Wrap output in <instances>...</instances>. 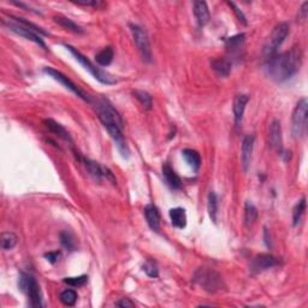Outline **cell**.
<instances>
[{
  "label": "cell",
  "mask_w": 308,
  "mask_h": 308,
  "mask_svg": "<svg viewBox=\"0 0 308 308\" xmlns=\"http://www.w3.org/2000/svg\"><path fill=\"white\" fill-rule=\"evenodd\" d=\"M75 4L82 5V6H95L98 7L99 5H102V2L96 1V0H92V1H74Z\"/></svg>",
  "instance_id": "40"
},
{
  "label": "cell",
  "mask_w": 308,
  "mask_h": 308,
  "mask_svg": "<svg viewBox=\"0 0 308 308\" xmlns=\"http://www.w3.org/2000/svg\"><path fill=\"white\" fill-rule=\"evenodd\" d=\"M143 212H145V217L148 227L153 231H155V233H158V231L160 230V213L158 207L153 204H149L145 207Z\"/></svg>",
  "instance_id": "16"
},
{
  "label": "cell",
  "mask_w": 308,
  "mask_h": 308,
  "mask_svg": "<svg viewBox=\"0 0 308 308\" xmlns=\"http://www.w3.org/2000/svg\"><path fill=\"white\" fill-rule=\"evenodd\" d=\"M113 57H114L113 48L112 47L107 46L95 54V61L100 66H108L111 63H112Z\"/></svg>",
  "instance_id": "24"
},
{
  "label": "cell",
  "mask_w": 308,
  "mask_h": 308,
  "mask_svg": "<svg viewBox=\"0 0 308 308\" xmlns=\"http://www.w3.org/2000/svg\"><path fill=\"white\" fill-rule=\"evenodd\" d=\"M161 171H163V177L164 181L166 182V184L171 188V189H180L182 187V180L181 177L176 174V171L169 164H164L163 168H161Z\"/></svg>",
  "instance_id": "18"
},
{
  "label": "cell",
  "mask_w": 308,
  "mask_h": 308,
  "mask_svg": "<svg viewBox=\"0 0 308 308\" xmlns=\"http://www.w3.org/2000/svg\"><path fill=\"white\" fill-rule=\"evenodd\" d=\"M60 301L61 304L65 305V306L69 307L75 306L76 301H77V293L71 289L64 290V292H61L60 294Z\"/></svg>",
  "instance_id": "31"
},
{
  "label": "cell",
  "mask_w": 308,
  "mask_h": 308,
  "mask_svg": "<svg viewBox=\"0 0 308 308\" xmlns=\"http://www.w3.org/2000/svg\"><path fill=\"white\" fill-rule=\"evenodd\" d=\"M305 211H306V199L302 198L301 200L295 205L294 210H293V225H294V227L300 224Z\"/></svg>",
  "instance_id": "30"
},
{
  "label": "cell",
  "mask_w": 308,
  "mask_h": 308,
  "mask_svg": "<svg viewBox=\"0 0 308 308\" xmlns=\"http://www.w3.org/2000/svg\"><path fill=\"white\" fill-rule=\"evenodd\" d=\"M94 107H95L100 122L104 124V127L106 128L108 134L111 135L114 143H116V147L119 153L122 154L123 158L128 159L130 151H129L124 136H123V119L121 114L112 106L110 101L104 98L96 99Z\"/></svg>",
  "instance_id": "1"
},
{
  "label": "cell",
  "mask_w": 308,
  "mask_h": 308,
  "mask_svg": "<svg viewBox=\"0 0 308 308\" xmlns=\"http://www.w3.org/2000/svg\"><path fill=\"white\" fill-rule=\"evenodd\" d=\"M290 27L287 22L278 23L276 27L272 29L271 34L269 35L268 40H266L265 45L263 48V54L265 55V58H272L274 55L277 54L278 48H280L282 43L284 42V40L287 39V36L289 35Z\"/></svg>",
  "instance_id": "3"
},
{
  "label": "cell",
  "mask_w": 308,
  "mask_h": 308,
  "mask_svg": "<svg viewBox=\"0 0 308 308\" xmlns=\"http://www.w3.org/2000/svg\"><path fill=\"white\" fill-rule=\"evenodd\" d=\"M243 41H245V34H239L236 36L229 37L227 40V48L230 49V51H236L241 47Z\"/></svg>",
  "instance_id": "33"
},
{
  "label": "cell",
  "mask_w": 308,
  "mask_h": 308,
  "mask_svg": "<svg viewBox=\"0 0 308 308\" xmlns=\"http://www.w3.org/2000/svg\"><path fill=\"white\" fill-rule=\"evenodd\" d=\"M231 66H233V64L228 58H216L211 61V67L221 77H228L230 75Z\"/></svg>",
  "instance_id": "19"
},
{
  "label": "cell",
  "mask_w": 308,
  "mask_h": 308,
  "mask_svg": "<svg viewBox=\"0 0 308 308\" xmlns=\"http://www.w3.org/2000/svg\"><path fill=\"white\" fill-rule=\"evenodd\" d=\"M254 136L253 135H247L243 137L242 140V149H241V164L243 171L247 172L248 169L251 168L252 154H253L254 148Z\"/></svg>",
  "instance_id": "13"
},
{
  "label": "cell",
  "mask_w": 308,
  "mask_h": 308,
  "mask_svg": "<svg viewBox=\"0 0 308 308\" xmlns=\"http://www.w3.org/2000/svg\"><path fill=\"white\" fill-rule=\"evenodd\" d=\"M54 22L57 23L58 25H60L61 28H64L65 30L72 31L75 34H82L83 33V29H82L77 23H75L74 20L67 18V17L64 16H57L54 17Z\"/></svg>",
  "instance_id": "23"
},
{
  "label": "cell",
  "mask_w": 308,
  "mask_h": 308,
  "mask_svg": "<svg viewBox=\"0 0 308 308\" xmlns=\"http://www.w3.org/2000/svg\"><path fill=\"white\" fill-rule=\"evenodd\" d=\"M10 18H11V17H10ZM2 23H4V24L6 25V27L10 29L11 31H13L14 34L19 35V36L24 37V39H27V40L33 41V42L36 43V45L41 46V47H42V48H45V49L47 48L45 41L41 39V36H40L39 34H36V33H35V31L30 30V29H29V28L24 27V25L20 24V23L17 22V20H14L13 18H11L10 20H5L4 19V20H2Z\"/></svg>",
  "instance_id": "11"
},
{
  "label": "cell",
  "mask_w": 308,
  "mask_h": 308,
  "mask_svg": "<svg viewBox=\"0 0 308 308\" xmlns=\"http://www.w3.org/2000/svg\"><path fill=\"white\" fill-rule=\"evenodd\" d=\"M88 281V276L82 275L78 276V277H69L64 280V283L67 284V286L71 287H82L87 283Z\"/></svg>",
  "instance_id": "35"
},
{
  "label": "cell",
  "mask_w": 308,
  "mask_h": 308,
  "mask_svg": "<svg viewBox=\"0 0 308 308\" xmlns=\"http://www.w3.org/2000/svg\"><path fill=\"white\" fill-rule=\"evenodd\" d=\"M170 219H171L172 225L175 228L184 229L187 227V215L186 210L182 207H175L171 208L169 212Z\"/></svg>",
  "instance_id": "21"
},
{
  "label": "cell",
  "mask_w": 308,
  "mask_h": 308,
  "mask_svg": "<svg viewBox=\"0 0 308 308\" xmlns=\"http://www.w3.org/2000/svg\"><path fill=\"white\" fill-rule=\"evenodd\" d=\"M307 10H308V2H304L300 10H299V22H305L307 18Z\"/></svg>",
  "instance_id": "37"
},
{
  "label": "cell",
  "mask_w": 308,
  "mask_h": 308,
  "mask_svg": "<svg viewBox=\"0 0 308 308\" xmlns=\"http://www.w3.org/2000/svg\"><path fill=\"white\" fill-rule=\"evenodd\" d=\"M302 65V52L300 47H294L284 53L270 58L266 64V74L278 83L286 82L300 70Z\"/></svg>",
  "instance_id": "2"
},
{
  "label": "cell",
  "mask_w": 308,
  "mask_h": 308,
  "mask_svg": "<svg viewBox=\"0 0 308 308\" xmlns=\"http://www.w3.org/2000/svg\"><path fill=\"white\" fill-rule=\"evenodd\" d=\"M193 11H194L195 18L200 27L206 25L210 22V10L205 1H194L193 2Z\"/></svg>",
  "instance_id": "17"
},
{
  "label": "cell",
  "mask_w": 308,
  "mask_h": 308,
  "mask_svg": "<svg viewBox=\"0 0 308 308\" xmlns=\"http://www.w3.org/2000/svg\"><path fill=\"white\" fill-rule=\"evenodd\" d=\"M249 101V96L246 95V94H237L234 99V118H235V125H236L237 129H240V127L242 125L243 121V114H245L246 106H247Z\"/></svg>",
  "instance_id": "14"
},
{
  "label": "cell",
  "mask_w": 308,
  "mask_h": 308,
  "mask_svg": "<svg viewBox=\"0 0 308 308\" xmlns=\"http://www.w3.org/2000/svg\"><path fill=\"white\" fill-rule=\"evenodd\" d=\"M60 243L64 248L67 249L69 252H75L77 249V241H76L75 236L70 231H61L59 235Z\"/></svg>",
  "instance_id": "25"
},
{
  "label": "cell",
  "mask_w": 308,
  "mask_h": 308,
  "mask_svg": "<svg viewBox=\"0 0 308 308\" xmlns=\"http://www.w3.org/2000/svg\"><path fill=\"white\" fill-rule=\"evenodd\" d=\"M182 155H183V158L186 159L188 165L194 170V171H198V170L200 169L201 157H200V154L195 151V149H192V148L183 149V151H182Z\"/></svg>",
  "instance_id": "22"
},
{
  "label": "cell",
  "mask_w": 308,
  "mask_h": 308,
  "mask_svg": "<svg viewBox=\"0 0 308 308\" xmlns=\"http://www.w3.org/2000/svg\"><path fill=\"white\" fill-rule=\"evenodd\" d=\"M43 124H45V127L48 129L52 134L57 135V136L60 137L61 140L66 141V142H72L70 134L67 133L66 129L64 128L63 125H60L59 123L53 121V119H45Z\"/></svg>",
  "instance_id": "20"
},
{
  "label": "cell",
  "mask_w": 308,
  "mask_h": 308,
  "mask_svg": "<svg viewBox=\"0 0 308 308\" xmlns=\"http://www.w3.org/2000/svg\"><path fill=\"white\" fill-rule=\"evenodd\" d=\"M218 196L215 192H210L207 198V210L210 218L213 223H217V215H218Z\"/></svg>",
  "instance_id": "26"
},
{
  "label": "cell",
  "mask_w": 308,
  "mask_h": 308,
  "mask_svg": "<svg viewBox=\"0 0 308 308\" xmlns=\"http://www.w3.org/2000/svg\"><path fill=\"white\" fill-rule=\"evenodd\" d=\"M265 243H266V246H268V247H271V241H270V239H269L268 229H265Z\"/></svg>",
  "instance_id": "41"
},
{
  "label": "cell",
  "mask_w": 308,
  "mask_h": 308,
  "mask_svg": "<svg viewBox=\"0 0 308 308\" xmlns=\"http://www.w3.org/2000/svg\"><path fill=\"white\" fill-rule=\"evenodd\" d=\"M258 210L257 207L252 204L251 201H247L245 205V224L247 227H251L253 225L258 219Z\"/></svg>",
  "instance_id": "27"
},
{
  "label": "cell",
  "mask_w": 308,
  "mask_h": 308,
  "mask_svg": "<svg viewBox=\"0 0 308 308\" xmlns=\"http://www.w3.org/2000/svg\"><path fill=\"white\" fill-rule=\"evenodd\" d=\"M228 4L230 5L231 8H233L235 14H236V16H237V18H239L240 22H241L242 24L247 25V18H246V16H245V14H243L242 11L236 6V4H235V2H228Z\"/></svg>",
  "instance_id": "36"
},
{
  "label": "cell",
  "mask_w": 308,
  "mask_h": 308,
  "mask_svg": "<svg viewBox=\"0 0 308 308\" xmlns=\"http://www.w3.org/2000/svg\"><path fill=\"white\" fill-rule=\"evenodd\" d=\"M142 269L148 277L157 278L158 276H159V270H158L157 264H155V262H153V260H147V262L143 264Z\"/></svg>",
  "instance_id": "32"
},
{
  "label": "cell",
  "mask_w": 308,
  "mask_h": 308,
  "mask_svg": "<svg viewBox=\"0 0 308 308\" xmlns=\"http://www.w3.org/2000/svg\"><path fill=\"white\" fill-rule=\"evenodd\" d=\"M269 140L272 148H275L278 152H282V148H283V137H282L281 122L278 119H274L271 124H270Z\"/></svg>",
  "instance_id": "15"
},
{
  "label": "cell",
  "mask_w": 308,
  "mask_h": 308,
  "mask_svg": "<svg viewBox=\"0 0 308 308\" xmlns=\"http://www.w3.org/2000/svg\"><path fill=\"white\" fill-rule=\"evenodd\" d=\"M18 286L20 290L27 295L29 305L31 307H42V295H41L40 286L34 276L28 274H20Z\"/></svg>",
  "instance_id": "5"
},
{
  "label": "cell",
  "mask_w": 308,
  "mask_h": 308,
  "mask_svg": "<svg viewBox=\"0 0 308 308\" xmlns=\"http://www.w3.org/2000/svg\"><path fill=\"white\" fill-rule=\"evenodd\" d=\"M77 158L78 160H81L82 163H83L84 168L87 169V171L89 172V175L92 176L94 180L101 182L104 178H106V180L110 181L112 184H116V178H114L112 171L106 168V166H102L99 163H96V161L80 157V155H77Z\"/></svg>",
  "instance_id": "9"
},
{
  "label": "cell",
  "mask_w": 308,
  "mask_h": 308,
  "mask_svg": "<svg viewBox=\"0 0 308 308\" xmlns=\"http://www.w3.org/2000/svg\"><path fill=\"white\" fill-rule=\"evenodd\" d=\"M59 255H60V252L54 251V252H48V253H46L43 257H45V259H47V262L54 264L58 260V258H59Z\"/></svg>",
  "instance_id": "38"
},
{
  "label": "cell",
  "mask_w": 308,
  "mask_h": 308,
  "mask_svg": "<svg viewBox=\"0 0 308 308\" xmlns=\"http://www.w3.org/2000/svg\"><path fill=\"white\" fill-rule=\"evenodd\" d=\"M17 242H18V237L16 234L10 233V231L1 234V248L4 251H11L16 247Z\"/></svg>",
  "instance_id": "28"
},
{
  "label": "cell",
  "mask_w": 308,
  "mask_h": 308,
  "mask_svg": "<svg viewBox=\"0 0 308 308\" xmlns=\"http://www.w3.org/2000/svg\"><path fill=\"white\" fill-rule=\"evenodd\" d=\"M117 307H123V308H128V307H135L134 302H131L129 299H122L118 302H116Z\"/></svg>",
  "instance_id": "39"
},
{
  "label": "cell",
  "mask_w": 308,
  "mask_h": 308,
  "mask_svg": "<svg viewBox=\"0 0 308 308\" xmlns=\"http://www.w3.org/2000/svg\"><path fill=\"white\" fill-rule=\"evenodd\" d=\"M194 282L208 293L218 292L223 287L222 277L213 270H198L194 275Z\"/></svg>",
  "instance_id": "7"
},
{
  "label": "cell",
  "mask_w": 308,
  "mask_h": 308,
  "mask_svg": "<svg viewBox=\"0 0 308 308\" xmlns=\"http://www.w3.org/2000/svg\"><path fill=\"white\" fill-rule=\"evenodd\" d=\"M130 30L133 34L134 42L137 47V51L140 52L141 57L147 63L152 61V48H151V42H149L148 35L146 33V30L143 28H141L140 25L136 24H130Z\"/></svg>",
  "instance_id": "8"
},
{
  "label": "cell",
  "mask_w": 308,
  "mask_h": 308,
  "mask_svg": "<svg viewBox=\"0 0 308 308\" xmlns=\"http://www.w3.org/2000/svg\"><path fill=\"white\" fill-rule=\"evenodd\" d=\"M11 18H13L14 20H17V22L20 23V24H23V25H24V27H27V28L30 29V30L35 31V33H36V34L48 35V33H46V31L43 30L42 28L37 27L36 24H34V23L29 22V20H27V19H24V18H20V17H13V16H11Z\"/></svg>",
  "instance_id": "34"
},
{
  "label": "cell",
  "mask_w": 308,
  "mask_h": 308,
  "mask_svg": "<svg viewBox=\"0 0 308 308\" xmlns=\"http://www.w3.org/2000/svg\"><path fill=\"white\" fill-rule=\"evenodd\" d=\"M135 98L139 100V102L142 105L145 110H152L153 106V100H152L151 94L146 92V90H134L133 92Z\"/></svg>",
  "instance_id": "29"
},
{
  "label": "cell",
  "mask_w": 308,
  "mask_h": 308,
  "mask_svg": "<svg viewBox=\"0 0 308 308\" xmlns=\"http://www.w3.org/2000/svg\"><path fill=\"white\" fill-rule=\"evenodd\" d=\"M307 113H308V102L307 99H301L294 108L292 117V131L294 137L301 139L305 136L307 130Z\"/></svg>",
  "instance_id": "6"
},
{
  "label": "cell",
  "mask_w": 308,
  "mask_h": 308,
  "mask_svg": "<svg viewBox=\"0 0 308 308\" xmlns=\"http://www.w3.org/2000/svg\"><path fill=\"white\" fill-rule=\"evenodd\" d=\"M280 264V260L275 258L272 254H258L251 260L249 269L252 274H260V272L266 271Z\"/></svg>",
  "instance_id": "12"
},
{
  "label": "cell",
  "mask_w": 308,
  "mask_h": 308,
  "mask_svg": "<svg viewBox=\"0 0 308 308\" xmlns=\"http://www.w3.org/2000/svg\"><path fill=\"white\" fill-rule=\"evenodd\" d=\"M43 72H45V74H47L48 76H51V77L53 78V80L58 81L60 84H63V86L66 88V89L71 90L72 93L76 94V95H77L78 98H81L82 100H84V101H87V102H92V100H90L89 96H88L87 94L84 93L80 87L76 86L74 82L70 80L69 77H66V76L64 75V74H61L60 71H58V70L53 69V67L46 66V67H43Z\"/></svg>",
  "instance_id": "10"
},
{
  "label": "cell",
  "mask_w": 308,
  "mask_h": 308,
  "mask_svg": "<svg viewBox=\"0 0 308 308\" xmlns=\"http://www.w3.org/2000/svg\"><path fill=\"white\" fill-rule=\"evenodd\" d=\"M64 47L67 49V51L70 52L72 55L75 57V59L78 61V63L81 64L82 66L84 67V69L88 70V71L90 72L94 76V78L95 80H98L99 82H101V83L104 84H114L116 83V80L111 76L110 74H107V72H105L104 70H101L100 67H98L95 65V64H93L92 61H90L86 55H83L81 53L80 51H77V49L75 48V47L66 45V43H64Z\"/></svg>",
  "instance_id": "4"
}]
</instances>
